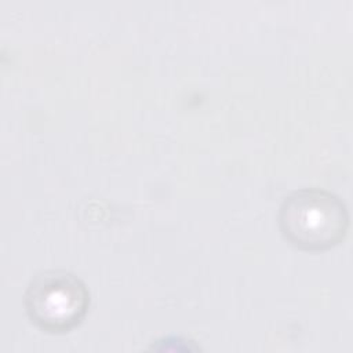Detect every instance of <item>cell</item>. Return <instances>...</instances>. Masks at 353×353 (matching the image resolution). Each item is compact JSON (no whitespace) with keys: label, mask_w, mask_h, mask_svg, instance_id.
I'll return each mask as SVG.
<instances>
[{"label":"cell","mask_w":353,"mask_h":353,"mask_svg":"<svg viewBox=\"0 0 353 353\" xmlns=\"http://www.w3.org/2000/svg\"><path fill=\"white\" fill-rule=\"evenodd\" d=\"M279 225L284 237L307 251L328 250L342 241L349 215L331 192L303 188L290 193L280 205Z\"/></svg>","instance_id":"1"},{"label":"cell","mask_w":353,"mask_h":353,"mask_svg":"<svg viewBox=\"0 0 353 353\" xmlns=\"http://www.w3.org/2000/svg\"><path fill=\"white\" fill-rule=\"evenodd\" d=\"M90 295L84 283L66 270L36 274L25 291L29 319L47 332H66L85 316Z\"/></svg>","instance_id":"2"}]
</instances>
